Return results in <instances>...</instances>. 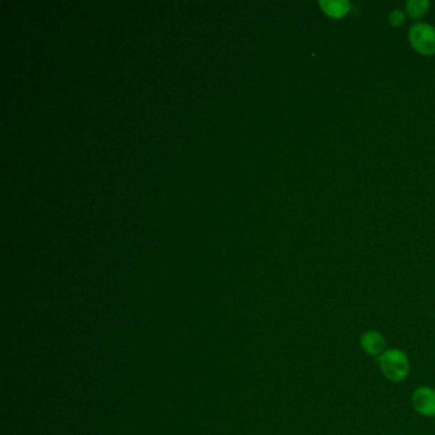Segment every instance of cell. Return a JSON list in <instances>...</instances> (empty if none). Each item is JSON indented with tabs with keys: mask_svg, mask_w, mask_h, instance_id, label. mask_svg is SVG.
<instances>
[{
	"mask_svg": "<svg viewBox=\"0 0 435 435\" xmlns=\"http://www.w3.org/2000/svg\"><path fill=\"white\" fill-rule=\"evenodd\" d=\"M377 363L382 374L392 383H401L410 374V359L401 348H387L377 358Z\"/></svg>",
	"mask_w": 435,
	"mask_h": 435,
	"instance_id": "cell-1",
	"label": "cell"
},
{
	"mask_svg": "<svg viewBox=\"0 0 435 435\" xmlns=\"http://www.w3.org/2000/svg\"><path fill=\"white\" fill-rule=\"evenodd\" d=\"M410 41L419 53L426 55L434 54L435 28L424 23L414 26L410 31Z\"/></svg>",
	"mask_w": 435,
	"mask_h": 435,
	"instance_id": "cell-2",
	"label": "cell"
},
{
	"mask_svg": "<svg viewBox=\"0 0 435 435\" xmlns=\"http://www.w3.org/2000/svg\"><path fill=\"white\" fill-rule=\"evenodd\" d=\"M411 404L419 415L435 417V390L429 385H420L411 396Z\"/></svg>",
	"mask_w": 435,
	"mask_h": 435,
	"instance_id": "cell-3",
	"label": "cell"
},
{
	"mask_svg": "<svg viewBox=\"0 0 435 435\" xmlns=\"http://www.w3.org/2000/svg\"><path fill=\"white\" fill-rule=\"evenodd\" d=\"M359 342L361 350L369 356L379 358L387 350L385 336L374 329L366 331L361 334Z\"/></svg>",
	"mask_w": 435,
	"mask_h": 435,
	"instance_id": "cell-4",
	"label": "cell"
},
{
	"mask_svg": "<svg viewBox=\"0 0 435 435\" xmlns=\"http://www.w3.org/2000/svg\"><path fill=\"white\" fill-rule=\"evenodd\" d=\"M321 6L328 16L338 18V17H342L348 12L350 4L345 0H342V1L338 0V1H321Z\"/></svg>",
	"mask_w": 435,
	"mask_h": 435,
	"instance_id": "cell-5",
	"label": "cell"
},
{
	"mask_svg": "<svg viewBox=\"0 0 435 435\" xmlns=\"http://www.w3.org/2000/svg\"><path fill=\"white\" fill-rule=\"evenodd\" d=\"M429 3L425 1V0H410L407 3V12L410 14L411 17H422L424 13L426 12Z\"/></svg>",
	"mask_w": 435,
	"mask_h": 435,
	"instance_id": "cell-6",
	"label": "cell"
},
{
	"mask_svg": "<svg viewBox=\"0 0 435 435\" xmlns=\"http://www.w3.org/2000/svg\"><path fill=\"white\" fill-rule=\"evenodd\" d=\"M404 21V13L401 11H393L391 14V23L395 26H400Z\"/></svg>",
	"mask_w": 435,
	"mask_h": 435,
	"instance_id": "cell-7",
	"label": "cell"
}]
</instances>
